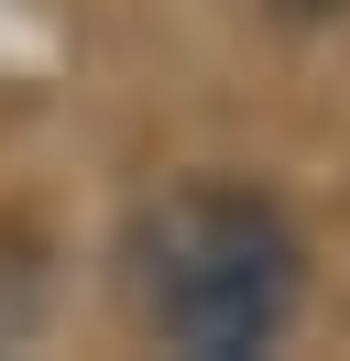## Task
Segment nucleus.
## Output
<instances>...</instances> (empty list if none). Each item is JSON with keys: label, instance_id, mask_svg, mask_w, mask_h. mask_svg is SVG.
Masks as SVG:
<instances>
[{"label": "nucleus", "instance_id": "nucleus-2", "mask_svg": "<svg viewBox=\"0 0 350 361\" xmlns=\"http://www.w3.org/2000/svg\"><path fill=\"white\" fill-rule=\"evenodd\" d=\"M274 23H350V0H262Z\"/></svg>", "mask_w": 350, "mask_h": 361}, {"label": "nucleus", "instance_id": "nucleus-1", "mask_svg": "<svg viewBox=\"0 0 350 361\" xmlns=\"http://www.w3.org/2000/svg\"><path fill=\"white\" fill-rule=\"evenodd\" d=\"M121 317L175 361H262L306 317V230L252 176H175L109 241Z\"/></svg>", "mask_w": 350, "mask_h": 361}]
</instances>
